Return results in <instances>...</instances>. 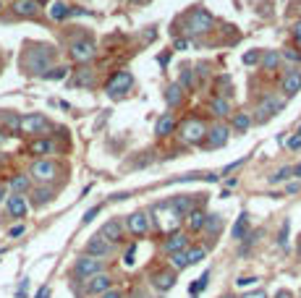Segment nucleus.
Listing matches in <instances>:
<instances>
[{"label":"nucleus","instance_id":"24","mask_svg":"<svg viewBox=\"0 0 301 298\" xmlns=\"http://www.w3.org/2000/svg\"><path fill=\"white\" fill-rule=\"evenodd\" d=\"M52 196H55V191L47 188V186H42V188H34V199H32V202H34V207H42V204H47Z\"/></svg>","mask_w":301,"mask_h":298},{"label":"nucleus","instance_id":"26","mask_svg":"<svg viewBox=\"0 0 301 298\" xmlns=\"http://www.w3.org/2000/svg\"><path fill=\"white\" fill-rule=\"evenodd\" d=\"M29 152H32V155H50V152H52V141L50 139H37V141L29 144Z\"/></svg>","mask_w":301,"mask_h":298},{"label":"nucleus","instance_id":"6","mask_svg":"<svg viewBox=\"0 0 301 298\" xmlns=\"http://www.w3.org/2000/svg\"><path fill=\"white\" fill-rule=\"evenodd\" d=\"M97 55V47L92 40H76L71 42V58L76 60V63H87V60H92Z\"/></svg>","mask_w":301,"mask_h":298},{"label":"nucleus","instance_id":"43","mask_svg":"<svg viewBox=\"0 0 301 298\" xmlns=\"http://www.w3.org/2000/svg\"><path fill=\"white\" fill-rule=\"evenodd\" d=\"M5 123H8V128H11V131H19V123H21V118H19V115H8V118H5Z\"/></svg>","mask_w":301,"mask_h":298},{"label":"nucleus","instance_id":"56","mask_svg":"<svg viewBox=\"0 0 301 298\" xmlns=\"http://www.w3.org/2000/svg\"><path fill=\"white\" fill-rule=\"evenodd\" d=\"M168 60H170V55H168V52H162V55L157 58V63H160V66L165 68V66H168Z\"/></svg>","mask_w":301,"mask_h":298},{"label":"nucleus","instance_id":"47","mask_svg":"<svg viewBox=\"0 0 301 298\" xmlns=\"http://www.w3.org/2000/svg\"><path fill=\"white\" fill-rule=\"evenodd\" d=\"M285 58H288V60H296V63H301V52H299V50H285Z\"/></svg>","mask_w":301,"mask_h":298},{"label":"nucleus","instance_id":"41","mask_svg":"<svg viewBox=\"0 0 301 298\" xmlns=\"http://www.w3.org/2000/svg\"><path fill=\"white\" fill-rule=\"evenodd\" d=\"M259 58H262V55H259V50H249V52L244 55V66H254Z\"/></svg>","mask_w":301,"mask_h":298},{"label":"nucleus","instance_id":"49","mask_svg":"<svg viewBox=\"0 0 301 298\" xmlns=\"http://www.w3.org/2000/svg\"><path fill=\"white\" fill-rule=\"evenodd\" d=\"M293 40L301 45V21H296V24H293Z\"/></svg>","mask_w":301,"mask_h":298},{"label":"nucleus","instance_id":"38","mask_svg":"<svg viewBox=\"0 0 301 298\" xmlns=\"http://www.w3.org/2000/svg\"><path fill=\"white\" fill-rule=\"evenodd\" d=\"M207 280H209V272H205L197 282H191V288H189V290H191V296H197L199 290H205V288H207Z\"/></svg>","mask_w":301,"mask_h":298},{"label":"nucleus","instance_id":"54","mask_svg":"<svg viewBox=\"0 0 301 298\" xmlns=\"http://www.w3.org/2000/svg\"><path fill=\"white\" fill-rule=\"evenodd\" d=\"M21 233H24V225H16V228H11V230H8L11 238H16V235H21Z\"/></svg>","mask_w":301,"mask_h":298},{"label":"nucleus","instance_id":"10","mask_svg":"<svg viewBox=\"0 0 301 298\" xmlns=\"http://www.w3.org/2000/svg\"><path fill=\"white\" fill-rule=\"evenodd\" d=\"M280 110H283V105L275 102L273 97H267L265 102H262L259 108H257V115H254V120H257V123H265V120H270V118L275 115V113H280Z\"/></svg>","mask_w":301,"mask_h":298},{"label":"nucleus","instance_id":"53","mask_svg":"<svg viewBox=\"0 0 301 298\" xmlns=\"http://www.w3.org/2000/svg\"><path fill=\"white\" fill-rule=\"evenodd\" d=\"M241 162H244V160H236V162H231V165H228V167H223V175H228V173H231V170H236V167H238V165H241Z\"/></svg>","mask_w":301,"mask_h":298},{"label":"nucleus","instance_id":"27","mask_svg":"<svg viewBox=\"0 0 301 298\" xmlns=\"http://www.w3.org/2000/svg\"><path fill=\"white\" fill-rule=\"evenodd\" d=\"M209 110H212V115H217V118H225L231 113V105L225 102V99H220V97H215L212 102H209Z\"/></svg>","mask_w":301,"mask_h":298},{"label":"nucleus","instance_id":"63","mask_svg":"<svg viewBox=\"0 0 301 298\" xmlns=\"http://www.w3.org/2000/svg\"><path fill=\"white\" fill-rule=\"evenodd\" d=\"M223 298H233V296H223Z\"/></svg>","mask_w":301,"mask_h":298},{"label":"nucleus","instance_id":"23","mask_svg":"<svg viewBox=\"0 0 301 298\" xmlns=\"http://www.w3.org/2000/svg\"><path fill=\"white\" fill-rule=\"evenodd\" d=\"M246 233H249V215H246V212H244V215H238L236 225H233V238H236V241H241Z\"/></svg>","mask_w":301,"mask_h":298},{"label":"nucleus","instance_id":"14","mask_svg":"<svg viewBox=\"0 0 301 298\" xmlns=\"http://www.w3.org/2000/svg\"><path fill=\"white\" fill-rule=\"evenodd\" d=\"M283 92L288 97L293 94H299L301 92V68H293V71L285 73V79H283Z\"/></svg>","mask_w":301,"mask_h":298},{"label":"nucleus","instance_id":"36","mask_svg":"<svg viewBox=\"0 0 301 298\" xmlns=\"http://www.w3.org/2000/svg\"><path fill=\"white\" fill-rule=\"evenodd\" d=\"M66 73H69V68H50V71L45 73L42 79H47V81H60V79H66Z\"/></svg>","mask_w":301,"mask_h":298},{"label":"nucleus","instance_id":"16","mask_svg":"<svg viewBox=\"0 0 301 298\" xmlns=\"http://www.w3.org/2000/svg\"><path fill=\"white\" fill-rule=\"evenodd\" d=\"M100 235H102L108 243H116V241H120V235H123V225H120L118 220H108V223L102 225Z\"/></svg>","mask_w":301,"mask_h":298},{"label":"nucleus","instance_id":"29","mask_svg":"<svg viewBox=\"0 0 301 298\" xmlns=\"http://www.w3.org/2000/svg\"><path fill=\"white\" fill-rule=\"evenodd\" d=\"M205 220H207V215L202 209H191L189 212V228L191 230H202V228H205Z\"/></svg>","mask_w":301,"mask_h":298},{"label":"nucleus","instance_id":"39","mask_svg":"<svg viewBox=\"0 0 301 298\" xmlns=\"http://www.w3.org/2000/svg\"><path fill=\"white\" fill-rule=\"evenodd\" d=\"M259 235H262V230H254V233H249V235H244L246 243H244V249H241V254H246V251H249V246H254V243L259 241Z\"/></svg>","mask_w":301,"mask_h":298},{"label":"nucleus","instance_id":"31","mask_svg":"<svg viewBox=\"0 0 301 298\" xmlns=\"http://www.w3.org/2000/svg\"><path fill=\"white\" fill-rule=\"evenodd\" d=\"M220 225H223V217L220 215H207V220H205V228H202V230H207V233H217L220 230Z\"/></svg>","mask_w":301,"mask_h":298},{"label":"nucleus","instance_id":"55","mask_svg":"<svg viewBox=\"0 0 301 298\" xmlns=\"http://www.w3.org/2000/svg\"><path fill=\"white\" fill-rule=\"evenodd\" d=\"M299 188H301L299 183H288V186H285V194H296Z\"/></svg>","mask_w":301,"mask_h":298},{"label":"nucleus","instance_id":"19","mask_svg":"<svg viewBox=\"0 0 301 298\" xmlns=\"http://www.w3.org/2000/svg\"><path fill=\"white\" fill-rule=\"evenodd\" d=\"M173 128H176V118H173L170 113H165V115L157 120L155 131H157V136H168V134H173Z\"/></svg>","mask_w":301,"mask_h":298},{"label":"nucleus","instance_id":"18","mask_svg":"<svg viewBox=\"0 0 301 298\" xmlns=\"http://www.w3.org/2000/svg\"><path fill=\"white\" fill-rule=\"evenodd\" d=\"M5 207H8L11 217H24V215H26V199L21 196V194H13V196H8Z\"/></svg>","mask_w":301,"mask_h":298},{"label":"nucleus","instance_id":"50","mask_svg":"<svg viewBox=\"0 0 301 298\" xmlns=\"http://www.w3.org/2000/svg\"><path fill=\"white\" fill-rule=\"evenodd\" d=\"M100 298H120V290H116V288H110V290H105V293H102Z\"/></svg>","mask_w":301,"mask_h":298},{"label":"nucleus","instance_id":"37","mask_svg":"<svg viewBox=\"0 0 301 298\" xmlns=\"http://www.w3.org/2000/svg\"><path fill=\"white\" fill-rule=\"evenodd\" d=\"M291 175H293L291 167H280V170H278L275 175H270V183H283V181H288Z\"/></svg>","mask_w":301,"mask_h":298},{"label":"nucleus","instance_id":"9","mask_svg":"<svg viewBox=\"0 0 301 298\" xmlns=\"http://www.w3.org/2000/svg\"><path fill=\"white\" fill-rule=\"evenodd\" d=\"M110 251H113V243H108L102 235H94V238H89V243H87V256L102 259V256H108Z\"/></svg>","mask_w":301,"mask_h":298},{"label":"nucleus","instance_id":"51","mask_svg":"<svg viewBox=\"0 0 301 298\" xmlns=\"http://www.w3.org/2000/svg\"><path fill=\"white\" fill-rule=\"evenodd\" d=\"M288 147H291V149H301V136H293V139H288Z\"/></svg>","mask_w":301,"mask_h":298},{"label":"nucleus","instance_id":"7","mask_svg":"<svg viewBox=\"0 0 301 298\" xmlns=\"http://www.w3.org/2000/svg\"><path fill=\"white\" fill-rule=\"evenodd\" d=\"M50 123H47V118L45 115H24L21 118V123H19V131L21 134H40V131H47Z\"/></svg>","mask_w":301,"mask_h":298},{"label":"nucleus","instance_id":"5","mask_svg":"<svg viewBox=\"0 0 301 298\" xmlns=\"http://www.w3.org/2000/svg\"><path fill=\"white\" fill-rule=\"evenodd\" d=\"M131 87H134V76H131L129 71H118V73L108 81L105 92H108L110 97H118V94H123V92H129Z\"/></svg>","mask_w":301,"mask_h":298},{"label":"nucleus","instance_id":"25","mask_svg":"<svg viewBox=\"0 0 301 298\" xmlns=\"http://www.w3.org/2000/svg\"><path fill=\"white\" fill-rule=\"evenodd\" d=\"M73 84H76V87H92V84H94V71H92V68H81V71H76Z\"/></svg>","mask_w":301,"mask_h":298},{"label":"nucleus","instance_id":"59","mask_svg":"<svg viewBox=\"0 0 301 298\" xmlns=\"http://www.w3.org/2000/svg\"><path fill=\"white\" fill-rule=\"evenodd\" d=\"M291 170H293V175H296V178H301V162H299L296 167H291Z\"/></svg>","mask_w":301,"mask_h":298},{"label":"nucleus","instance_id":"57","mask_svg":"<svg viewBox=\"0 0 301 298\" xmlns=\"http://www.w3.org/2000/svg\"><path fill=\"white\" fill-rule=\"evenodd\" d=\"M244 298H267V296H265V290H257V293H249V296H244Z\"/></svg>","mask_w":301,"mask_h":298},{"label":"nucleus","instance_id":"13","mask_svg":"<svg viewBox=\"0 0 301 298\" xmlns=\"http://www.w3.org/2000/svg\"><path fill=\"white\" fill-rule=\"evenodd\" d=\"M162 249L168 251V254H176V251H186V249H189V238H186L184 233H170L168 238H165Z\"/></svg>","mask_w":301,"mask_h":298},{"label":"nucleus","instance_id":"1","mask_svg":"<svg viewBox=\"0 0 301 298\" xmlns=\"http://www.w3.org/2000/svg\"><path fill=\"white\" fill-rule=\"evenodd\" d=\"M52 58H55L52 47H47V45H34V47H29V50L24 52V68H26L29 73L45 76V73L50 71Z\"/></svg>","mask_w":301,"mask_h":298},{"label":"nucleus","instance_id":"2","mask_svg":"<svg viewBox=\"0 0 301 298\" xmlns=\"http://www.w3.org/2000/svg\"><path fill=\"white\" fill-rule=\"evenodd\" d=\"M178 136H181V141H186V144H199L207 136V126L202 123L199 118H189V120L181 123V134Z\"/></svg>","mask_w":301,"mask_h":298},{"label":"nucleus","instance_id":"60","mask_svg":"<svg viewBox=\"0 0 301 298\" xmlns=\"http://www.w3.org/2000/svg\"><path fill=\"white\" fill-rule=\"evenodd\" d=\"M278 298H291V293H288V290H280V293H278Z\"/></svg>","mask_w":301,"mask_h":298},{"label":"nucleus","instance_id":"46","mask_svg":"<svg viewBox=\"0 0 301 298\" xmlns=\"http://www.w3.org/2000/svg\"><path fill=\"white\" fill-rule=\"evenodd\" d=\"M178 87H181V89H184V87H191V71H184V73H181V84H178Z\"/></svg>","mask_w":301,"mask_h":298},{"label":"nucleus","instance_id":"42","mask_svg":"<svg viewBox=\"0 0 301 298\" xmlns=\"http://www.w3.org/2000/svg\"><path fill=\"white\" fill-rule=\"evenodd\" d=\"M257 282H259V277H238L236 285L238 288H252V285H257Z\"/></svg>","mask_w":301,"mask_h":298},{"label":"nucleus","instance_id":"20","mask_svg":"<svg viewBox=\"0 0 301 298\" xmlns=\"http://www.w3.org/2000/svg\"><path fill=\"white\" fill-rule=\"evenodd\" d=\"M176 285V272H157L155 275V288L157 290H170Z\"/></svg>","mask_w":301,"mask_h":298},{"label":"nucleus","instance_id":"33","mask_svg":"<svg viewBox=\"0 0 301 298\" xmlns=\"http://www.w3.org/2000/svg\"><path fill=\"white\" fill-rule=\"evenodd\" d=\"M170 264H173V270H186V267H189L186 251H176V254H170Z\"/></svg>","mask_w":301,"mask_h":298},{"label":"nucleus","instance_id":"35","mask_svg":"<svg viewBox=\"0 0 301 298\" xmlns=\"http://www.w3.org/2000/svg\"><path fill=\"white\" fill-rule=\"evenodd\" d=\"M205 254H207V251L202 249V246H197V249H186V259H189V264L202 262V259H205Z\"/></svg>","mask_w":301,"mask_h":298},{"label":"nucleus","instance_id":"40","mask_svg":"<svg viewBox=\"0 0 301 298\" xmlns=\"http://www.w3.org/2000/svg\"><path fill=\"white\" fill-rule=\"evenodd\" d=\"M288 230H291V225H288V220H285L283 228H280V235H278V246H285V243H288Z\"/></svg>","mask_w":301,"mask_h":298},{"label":"nucleus","instance_id":"30","mask_svg":"<svg viewBox=\"0 0 301 298\" xmlns=\"http://www.w3.org/2000/svg\"><path fill=\"white\" fill-rule=\"evenodd\" d=\"M278 63H280V52L267 50V52H265V58H262V66H265V71H275Z\"/></svg>","mask_w":301,"mask_h":298},{"label":"nucleus","instance_id":"15","mask_svg":"<svg viewBox=\"0 0 301 298\" xmlns=\"http://www.w3.org/2000/svg\"><path fill=\"white\" fill-rule=\"evenodd\" d=\"M205 139H207V147H212V149L223 147V144L228 141V128H225V126H212V128L207 131Z\"/></svg>","mask_w":301,"mask_h":298},{"label":"nucleus","instance_id":"52","mask_svg":"<svg viewBox=\"0 0 301 298\" xmlns=\"http://www.w3.org/2000/svg\"><path fill=\"white\" fill-rule=\"evenodd\" d=\"M34 298H50V288H47V285H42L40 290H37V296H34Z\"/></svg>","mask_w":301,"mask_h":298},{"label":"nucleus","instance_id":"45","mask_svg":"<svg viewBox=\"0 0 301 298\" xmlns=\"http://www.w3.org/2000/svg\"><path fill=\"white\" fill-rule=\"evenodd\" d=\"M97 215H100V204H97V207H92V209H89L87 215H84V225H87V223H92V220H94Z\"/></svg>","mask_w":301,"mask_h":298},{"label":"nucleus","instance_id":"12","mask_svg":"<svg viewBox=\"0 0 301 298\" xmlns=\"http://www.w3.org/2000/svg\"><path fill=\"white\" fill-rule=\"evenodd\" d=\"M110 288H113V280H110L105 272L94 275V277H89V282H87V290H89V293H94V296H102L105 290H110Z\"/></svg>","mask_w":301,"mask_h":298},{"label":"nucleus","instance_id":"64","mask_svg":"<svg viewBox=\"0 0 301 298\" xmlns=\"http://www.w3.org/2000/svg\"><path fill=\"white\" fill-rule=\"evenodd\" d=\"M299 254H301V246H299Z\"/></svg>","mask_w":301,"mask_h":298},{"label":"nucleus","instance_id":"28","mask_svg":"<svg viewBox=\"0 0 301 298\" xmlns=\"http://www.w3.org/2000/svg\"><path fill=\"white\" fill-rule=\"evenodd\" d=\"M181 97H184V89L178 87V84H170L168 92H165V99H168L170 108H176V105H181Z\"/></svg>","mask_w":301,"mask_h":298},{"label":"nucleus","instance_id":"61","mask_svg":"<svg viewBox=\"0 0 301 298\" xmlns=\"http://www.w3.org/2000/svg\"><path fill=\"white\" fill-rule=\"evenodd\" d=\"M0 199H3V186H0Z\"/></svg>","mask_w":301,"mask_h":298},{"label":"nucleus","instance_id":"34","mask_svg":"<svg viewBox=\"0 0 301 298\" xmlns=\"http://www.w3.org/2000/svg\"><path fill=\"white\" fill-rule=\"evenodd\" d=\"M249 126H252V118L246 115V113H238V115L233 118V128H236L238 134H244V131H246V128H249Z\"/></svg>","mask_w":301,"mask_h":298},{"label":"nucleus","instance_id":"11","mask_svg":"<svg viewBox=\"0 0 301 298\" xmlns=\"http://www.w3.org/2000/svg\"><path fill=\"white\" fill-rule=\"evenodd\" d=\"M129 230L134 235H147L149 233V217L144 212H134V215H129Z\"/></svg>","mask_w":301,"mask_h":298},{"label":"nucleus","instance_id":"8","mask_svg":"<svg viewBox=\"0 0 301 298\" xmlns=\"http://www.w3.org/2000/svg\"><path fill=\"white\" fill-rule=\"evenodd\" d=\"M32 175L40 183H47L58 175V165L52 162V160H37V162L32 165Z\"/></svg>","mask_w":301,"mask_h":298},{"label":"nucleus","instance_id":"17","mask_svg":"<svg viewBox=\"0 0 301 298\" xmlns=\"http://www.w3.org/2000/svg\"><path fill=\"white\" fill-rule=\"evenodd\" d=\"M13 11H16V16L32 19L40 13V5H37V0H16V3H13Z\"/></svg>","mask_w":301,"mask_h":298},{"label":"nucleus","instance_id":"48","mask_svg":"<svg viewBox=\"0 0 301 298\" xmlns=\"http://www.w3.org/2000/svg\"><path fill=\"white\" fill-rule=\"evenodd\" d=\"M26 288H29V280H21V285H19V290H16V298H24V296H26Z\"/></svg>","mask_w":301,"mask_h":298},{"label":"nucleus","instance_id":"62","mask_svg":"<svg viewBox=\"0 0 301 298\" xmlns=\"http://www.w3.org/2000/svg\"><path fill=\"white\" fill-rule=\"evenodd\" d=\"M296 136H301V128H299V134H296Z\"/></svg>","mask_w":301,"mask_h":298},{"label":"nucleus","instance_id":"4","mask_svg":"<svg viewBox=\"0 0 301 298\" xmlns=\"http://www.w3.org/2000/svg\"><path fill=\"white\" fill-rule=\"evenodd\" d=\"M100 272H102V259H94V256H81L76 259V267H73V275L79 280H89Z\"/></svg>","mask_w":301,"mask_h":298},{"label":"nucleus","instance_id":"3","mask_svg":"<svg viewBox=\"0 0 301 298\" xmlns=\"http://www.w3.org/2000/svg\"><path fill=\"white\" fill-rule=\"evenodd\" d=\"M209 29H212V16L202 8H194L189 13V21H186V32L189 34H205Z\"/></svg>","mask_w":301,"mask_h":298},{"label":"nucleus","instance_id":"22","mask_svg":"<svg viewBox=\"0 0 301 298\" xmlns=\"http://www.w3.org/2000/svg\"><path fill=\"white\" fill-rule=\"evenodd\" d=\"M168 204L178 212V215H189L191 212V196H176V199H170Z\"/></svg>","mask_w":301,"mask_h":298},{"label":"nucleus","instance_id":"32","mask_svg":"<svg viewBox=\"0 0 301 298\" xmlns=\"http://www.w3.org/2000/svg\"><path fill=\"white\" fill-rule=\"evenodd\" d=\"M50 19H55V21L69 19V5H66V3H52V8H50Z\"/></svg>","mask_w":301,"mask_h":298},{"label":"nucleus","instance_id":"44","mask_svg":"<svg viewBox=\"0 0 301 298\" xmlns=\"http://www.w3.org/2000/svg\"><path fill=\"white\" fill-rule=\"evenodd\" d=\"M134 256H137V243H134V246H129V251H126V259H123V262L131 267V264H134Z\"/></svg>","mask_w":301,"mask_h":298},{"label":"nucleus","instance_id":"21","mask_svg":"<svg viewBox=\"0 0 301 298\" xmlns=\"http://www.w3.org/2000/svg\"><path fill=\"white\" fill-rule=\"evenodd\" d=\"M8 186L13 194H24V191H29V186H32V181H29V175H13V178L8 181Z\"/></svg>","mask_w":301,"mask_h":298},{"label":"nucleus","instance_id":"58","mask_svg":"<svg viewBox=\"0 0 301 298\" xmlns=\"http://www.w3.org/2000/svg\"><path fill=\"white\" fill-rule=\"evenodd\" d=\"M176 50H186V40H176Z\"/></svg>","mask_w":301,"mask_h":298}]
</instances>
